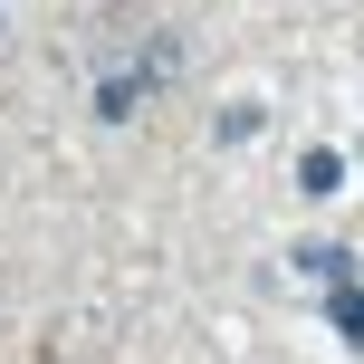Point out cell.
I'll return each mask as SVG.
<instances>
[{"label": "cell", "mask_w": 364, "mask_h": 364, "mask_svg": "<svg viewBox=\"0 0 364 364\" xmlns=\"http://www.w3.org/2000/svg\"><path fill=\"white\" fill-rule=\"evenodd\" d=\"M336 326H346V346H364V288H336Z\"/></svg>", "instance_id": "cell-2"}, {"label": "cell", "mask_w": 364, "mask_h": 364, "mask_svg": "<svg viewBox=\"0 0 364 364\" xmlns=\"http://www.w3.org/2000/svg\"><path fill=\"white\" fill-rule=\"evenodd\" d=\"M259 134V96H230V115H220V144H250Z\"/></svg>", "instance_id": "cell-1"}, {"label": "cell", "mask_w": 364, "mask_h": 364, "mask_svg": "<svg viewBox=\"0 0 364 364\" xmlns=\"http://www.w3.org/2000/svg\"><path fill=\"white\" fill-rule=\"evenodd\" d=\"M0 38H10V10H0Z\"/></svg>", "instance_id": "cell-3"}]
</instances>
